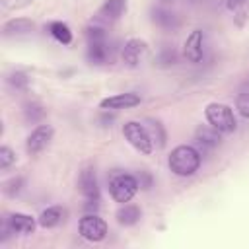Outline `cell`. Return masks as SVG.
Segmentation results:
<instances>
[{"mask_svg": "<svg viewBox=\"0 0 249 249\" xmlns=\"http://www.w3.org/2000/svg\"><path fill=\"white\" fill-rule=\"evenodd\" d=\"M150 19L156 27L165 29V31H175L181 25V18L165 6H152L150 8Z\"/></svg>", "mask_w": 249, "mask_h": 249, "instance_id": "cell-11", "label": "cell"}, {"mask_svg": "<svg viewBox=\"0 0 249 249\" xmlns=\"http://www.w3.org/2000/svg\"><path fill=\"white\" fill-rule=\"evenodd\" d=\"M8 218V224L12 228L14 233H19V235H29L35 231L37 228V218H33L31 214H25V212H12L6 216Z\"/></svg>", "mask_w": 249, "mask_h": 249, "instance_id": "cell-14", "label": "cell"}, {"mask_svg": "<svg viewBox=\"0 0 249 249\" xmlns=\"http://www.w3.org/2000/svg\"><path fill=\"white\" fill-rule=\"evenodd\" d=\"M115 218H117V222H119L121 226H124V228L136 226V224L140 222V218H142V210H140V206H136V204L124 202V204H121L119 210L115 212Z\"/></svg>", "mask_w": 249, "mask_h": 249, "instance_id": "cell-18", "label": "cell"}, {"mask_svg": "<svg viewBox=\"0 0 249 249\" xmlns=\"http://www.w3.org/2000/svg\"><path fill=\"white\" fill-rule=\"evenodd\" d=\"M195 144L198 146L200 154L202 152H212L216 148H220L222 144V132L216 130L210 124H198L195 130Z\"/></svg>", "mask_w": 249, "mask_h": 249, "instance_id": "cell-10", "label": "cell"}, {"mask_svg": "<svg viewBox=\"0 0 249 249\" xmlns=\"http://www.w3.org/2000/svg\"><path fill=\"white\" fill-rule=\"evenodd\" d=\"M235 111H237L245 121H249V91H241V93L235 97Z\"/></svg>", "mask_w": 249, "mask_h": 249, "instance_id": "cell-28", "label": "cell"}, {"mask_svg": "<svg viewBox=\"0 0 249 249\" xmlns=\"http://www.w3.org/2000/svg\"><path fill=\"white\" fill-rule=\"evenodd\" d=\"M78 191L86 200H99V181L95 167L86 165L78 175Z\"/></svg>", "mask_w": 249, "mask_h": 249, "instance_id": "cell-9", "label": "cell"}, {"mask_svg": "<svg viewBox=\"0 0 249 249\" xmlns=\"http://www.w3.org/2000/svg\"><path fill=\"white\" fill-rule=\"evenodd\" d=\"M53 136H54V128H53L51 124H47V123L37 124V126L29 132V136L25 138V152H27L29 156H39V154L51 144Z\"/></svg>", "mask_w": 249, "mask_h": 249, "instance_id": "cell-6", "label": "cell"}, {"mask_svg": "<svg viewBox=\"0 0 249 249\" xmlns=\"http://www.w3.org/2000/svg\"><path fill=\"white\" fill-rule=\"evenodd\" d=\"M86 56L91 64H107L111 60V47L107 41H93L88 43Z\"/></svg>", "mask_w": 249, "mask_h": 249, "instance_id": "cell-16", "label": "cell"}, {"mask_svg": "<svg viewBox=\"0 0 249 249\" xmlns=\"http://www.w3.org/2000/svg\"><path fill=\"white\" fill-rule=\"evenodd\" d=\"M226 8L233 14V19L237 25H243L247 19V0H226Z\"/></svg>", "mask_w": 249, "mask_h": 249, "instance_id": "cell-24", "label": "cell"}, {"mask_svg": "<svg viewBox=\"0 0 249 249\" xmlns=\"http://www.w3.org/2000/svg\"><path fill=\"white\" fill-rule=\"evenodd\" d=\"M142 97L140 93H134V91H124V93H115L111 97H105L99 101V107L103 111H119V109H130V107H136L140 105Z\"/></svg>", "mask_w": 249, "mask_h": 249, "instance_id": "cell-12", "label": "cell"}, {"mask_svg": "<svg viewBox=\"0 0 249 249\" xmlns=\"http://www.w3.org/2000/svg\"><path fill=\"white\" fill-rule=\"evenodd\" d=\"M146 53H148V43H146L144 39L132 37V39L124 41L123 51H121V58H123L124 66L136 68V66L140 64V60L146 56Z\"/></svg>", "mask_w": 249, "mask_h": 249, "instance_id": "cell-8", "label": "cell"}, {"mask_svg": "<svg viewBox=\"0 0 249 249\" xmlns=\"http://www.w3.org/2000/svg\"><path fill=\"white\" fill-rule=\"evenodd\" d=\"M2 8L8 10V12H14V10H21V8H27L29 4H33V0H0Z\"/></svg>", "mask_w": 249, "mask_h": 249, "instance_id": "cell-29", "label": "cell"}, {"mask_svg": "<svg viewBox=\"0 0 249 249\" xmlns=\"http://www.w3.org/2000/svg\"><path fill=\"white\" fill-rule=\"evenodd\" d=\"M183 56L191 64H198L204 58V31L193 29L183 43Z\"/></svg>", "mask_w": 249, "mask_h": 249, "instance_id": "cell-7", "label": "cell"}, {"mask_svg": "<svg viewBox=\"0 0 249 249\" xmlns=\"http://www.w3.org/2000/svg\"><path fill=\"white\" fill-rule=\"evenodd\" d=\"M107 187H109L111 198H113L115 202H121V204L130 202V200L134 198V195L138 193V189H140L136 175L126 173V171H113V173L109 175Z\"/></svg>", "mask_w": 249, "mask_h": 249, "instance_id": "cell-3", "label": "cell"}, {"mask_svg": "<svg viewBox=\"0 0 249 249\" xmlns=\"http://www.w3.org/2000/svg\"><path fill=\"white\" fill-rule=\"evenodd\" d=\"M16 161H18L16 152H14L10 146H0V169L6 171V169L12 167Z\"/></svg>", "mask_w": 249, "mask_h": 249, "instance_id": "cell-26", "label": "cell"}, {"mask_svg": "<svg viewBox=\"0 0 249 249\" xmlns=\"http://www.w3.org/2000/svg\"><path fill=\"white\" fill-rule=\"evenodd\" d=\"M64 218H66V210L58 204H53V206H47V208L41 210V214L37 216V222H39L41 228L51 230V228L60 226L64 222Z\"/></svg>", "mask_w": 249, "mask_h": 249, "instance_id": "cell-15", "label": "cell"}, {"mask_svg": "<svg viewBox=\"0 0 249 249\" xmlns=\"http://www.w3.org/2000/svg\"><path fill=\"white\" fill-rule=\"evenodd\" d=\"M177 60H179V54H177L175 47L163 45V47L158 49V53L154 56V66H158V68H171V66L177 64Z\"/></svg>", "mask_w": 249, "mask_h": 249, "instance_id": "cell-20", "label": "cell"}, {"mask_svg": "<svg viewBox=\"0 0 249 249\" xmlns=\"http://www.w3.org/2000/svg\"><path fill=\"white\" fill-rule=\"evenodd\" d=\"M35 29V21L29 18H12L4 21L2 25V37L6 39H18V37H27Z\"/></svg>", "mask_w": 249, "mask_h": 249, "instance_id": "cell-13", "label": "cell"}, {"mask_svg": "<svg viewBox=\"0 0 249 249\" xmlns=\"http://www.w3.org/2000/svg\"><path fill=\"white\" fill-rule=\"evenodd\" d=\"M78 231H80V235H82L84 239H88V241H91V243H97V241H103V239L107 237L109 228H107V222H105L99 214L88 212L86 216L80 218V222H78Z\"/></svg>", "mask_w": 249, "mask_h": 249, "instance_id": "cell-5", "label": "cell"}, {"mask_svg": "<svg viewBox=\"0 0 249 249\" xmlns=\"http://www.w3.org/2000/svg\"><path fill=\"white\" fill-rule=\"evenodd\" d=\"M202 163V154L198 148L191 146V144H179L171 150L169 158H167V165L169 171L177 177H191L198 171Z\"/></svg>", "mask_w": 249, "mask_h": 249, "instance_id": "cell-1", "label": "cell"}, {"mask_svg": "<svg viewBox=\"0 0 249 249\" xmlns=\"http://www.w3.org/2000/svg\"><path fill=\"white\" fill-rule=\"evenodd\" d=\"M21 113H23V119L27 123H41L45 119V115H47V109H45L43 103L31 99V101H25L21 105Z\"/></svg>", "mask_w": 249, "mask_h": 249, "instance_id": "cell-21", "label": "cell"}, {"mask_svg": "<svg viewBox=\"0 0 249 249\" xmlns=\"http://www.w3.org/2000/svg\"><path fill=\"white\" fill-rule=\"evenodd\" d=\"M124 12H126V0H105L97 10V18L103 21H115Z\"/></svg>", "mask_w": 249, "mask_h": 249, "instance_id": "cell-17", "label": "cell"}, {"mask_svg": "<svg viewBox=\"0 0 249 249\" xmlns=\"http://www.w3.org/2000/svg\"><path fill=\"white\" fill-rule=\"evenodd\" d=\"M123 136L136 152H140L144 156H150L154 152V148H156L152 138H150V134H148V130H146V126L140 121H126L123 124Z\"/></svg>", "mask_w": 249, "mask_h": 249, "instance_id": "cell-4", "label": "cell"}, {"mask_svg": "<svg viewBox=\"0 0 249 249\" xmlns=\"http://www.w3.org/2000/svg\"><path fill=\"white\" fill-rule=\"evenodd\" d=\"M47 31L51 33V37L54 41H58L60 45H70L72 43V29L64 23V21H51L47 25Z\"/></svg>", "mask_w": 249, "mask_h": 249, "instance_id": "cell-22", "label": "cell"}, {"mask_svg": "<svg viewBox=\"0 0 249 249\" xmlns=\"http://www.w3.org/2000/svg\"><path fill=\"white\" fill-rule=\"evenodd\" d=\"M86 37H88V43H93V41H107V31H105V27L93 23V25L86 27Z\"/></svg>", "mask_w": 249, "mask_h": 249, "instance_id": "cell-27", "label": "cell"}, {"mask_svg": "<svg viewBox=\"0 0 249 249\" xmlns=\"http://www.w3.org/2000/svg\"><path fill=\"white\" fill-rule=\"evenodd\" d=\"M160 2H165L167 4V2H175V0H160Z\"/></svg>", "mask_w": 249, "mask_h": 249, "instance_id": "cell-31", "label": "cell"}, {"mask_svg": "<svg viewBox=\"0 0 249 249\" xmlns=\"http://www.w3.org/2000/svg\"><path fill=\"white\" fill-rule=\"evenodd\" d=\"M204 117H206V123L216 130H220L222 134H231L237 130V117L233 109L226 103H218V101L208 103L204 107Z\"/></svg>", "mask_w": 249, "mask_h": 249, "instance_id": "cell-2", "label": "cell"}, {"mask_svg": "<svg viewBox=\"0 0 249 249\" xmlns=\"http://www.w3.org/2000/svg\"><path fill=\"white\" fill-rule=\"evenodd\" d=\"M6 82H8V86H10L12 89H16V91H27L29 86H31V78H29V74H25L23 70H16V72L8 74Z\"/></svg>", "mask_w": 249, "mask_h": 249, "instance_id": "cell-23", "label": "cell"}, {"mask_svg": "<svg viewBox=\"0 0 249 249\" xmlns=\"http://www.w3.org/2000/svg\"><path fill=\"white\" fill-rule=\"evenodd\" d=\"M142 124L146 126V130H148V134H150L154 146H156V148H163V146H165V140H167V132H165L161 121H158V119H154V117H146V119L142 121Z\"/></svg>", "mask_w": 249, "mask_h": 249, "instance_id": "cell-19", "label": "cell"}, {"mask_svg": "<svg viewBox=\"0 0 249 249\" xmlns=\"http://www.w3.org/2000/svg\"><path fill=\"white\" fill-rule=\"evenodd\" d=\"M23 187H25V179H23L21 175H16V177H10L8 181H4L2 193H4L6 196H10V198H16V196L23 191Z\"/></svg>", "mask_w": 249, "mask_h": 249, "instance_id": "cell-25", "label": "cell"}, {"mask_svg": "<svg viewBox=\"0 0 249 249\" xmlns=\"http://www.w3.org/2000/svg\"><path fill=\"white\" fill-rule=\"evenodd\" d=\"M136 179H138L140 189H144V191H148V189H152V187H154V177H152V173H150V171H146V169H142V171L136 175Z\"/></svg>", "mask_w": 249, "mask_h": 249, "instance_id": "cell-30", "label": "cell"}]
</instances>
